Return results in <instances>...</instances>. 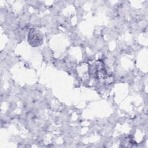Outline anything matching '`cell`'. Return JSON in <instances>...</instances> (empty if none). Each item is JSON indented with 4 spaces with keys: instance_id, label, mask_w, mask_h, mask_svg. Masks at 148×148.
I'll list each match as a JSON object with an SVG mask.
<instances>
[{
    "instance_id": "1",
    "label": "cell",
    "mask_w": 148,
    "mask_h": 148,
    "mask_svg": "<svg viewBox=\"0 0 148 148\" xmlns=\"http://www.w3.org/2000/svg\"><path fill=\"white\" fill-rule=\"evenodd\" d=\"M28 40L29 44L32 46H38L42 43L43 37L38 31L31 29L28 34Z\"/></svg>"
}]
</instances>
